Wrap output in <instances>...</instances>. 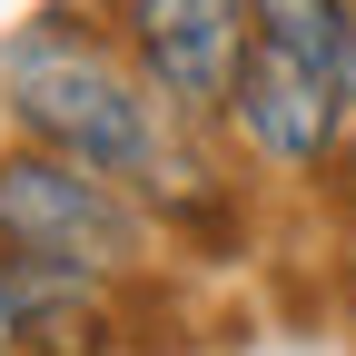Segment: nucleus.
Returning <instances> with one entry per match:
<instances>
[{"label": "nucleus", "mask_w": 356, "mask_h": 356, "mask_svg": "<svg viewBox=\"0 0 356 356\" xmlns=\"http://www.w3.org/2000/svg\"><path fill=\"white\" fill-rule=\"evenodd\" d=\"M248 20L267 50H297L307 70H327L356 99V0H248Z\"/></svg>", "instance_id": "nucleus-5"}, {"label": "nucleus", "mask_w": 356, "mask_h": 356, "mask_svg": "<svg viewBox=\"0 0 356 356\" xmlns=\"http://www.w3.org/2000/svg\"><path fill=\"white\" fill-rule=\"evenodd\" d=\"M0 356H20V307H10V257H0Z\"/></svg>", "instance_id": "nucleus-6"}, {"label": "nucleus", "mask_w": 356, "mask_h": 356, "mask_svg": "<svg viewBox=\"0 0 356 356\" xmlns=\"http://www.w3.org/2000/svg\"><path fill=\"white\" fill-rule=\"evenodd\" d=\"M0 248L70 267V277H129L139 267V198L119 178L50 159V149H10L0 159Z\"/></svg>", "instance_id": "nucleus-2"}, {"label": "nucleus", "mask_w": 356, "mask_h": 356, "mask_svg": "<svg viewBox=\"0 0 356 356\" xmlns=\"http://www.w3.org/2000/svg\"><path fill=\"white\" fill-rule=\"evenodd\" d=\"M0 89H10V119H20L30 149L79 159V168L119 178V188H139V178L159 168V149L178 139L168 109L149 99V79L129 70L99 30H79V20H40V30H20V50H10V70H0Z\"/></svg>", "instance_id": "nucleus-1"}, {"label": "nucleus", "mask_w": 356, "mask_h": 356, "mask_svg": "<svg viewBox=\"0 0 356 356\" xmlns=\"http://www.w3.org/2000/svg\"><path fill=\"white\" fill-rule=\"evenodd\" d=\"M119 30H129V60H139L149 99L178 129L228 119V89L257 50L248 0H119Z\"/></svg>", "instance_id": "nucleus-3"}, {"label": "nucleus", "mask_w": 356, "mask_h": 356, "mask_svg": "<svg viewBox=\"0 0 356 356\" xmlns=\"http://www.w3.org/2000/svg\"><path fill=\"white\" fill-rule=\"evenodd\" d=\"M346 89L327 79V70H307L297 50H248V70H238V89H228V129H238V149L248 159H267V168H327L337 159V139H346Z\"/></svg>", "instance_id": "nucleus-4"}]
</instances>
